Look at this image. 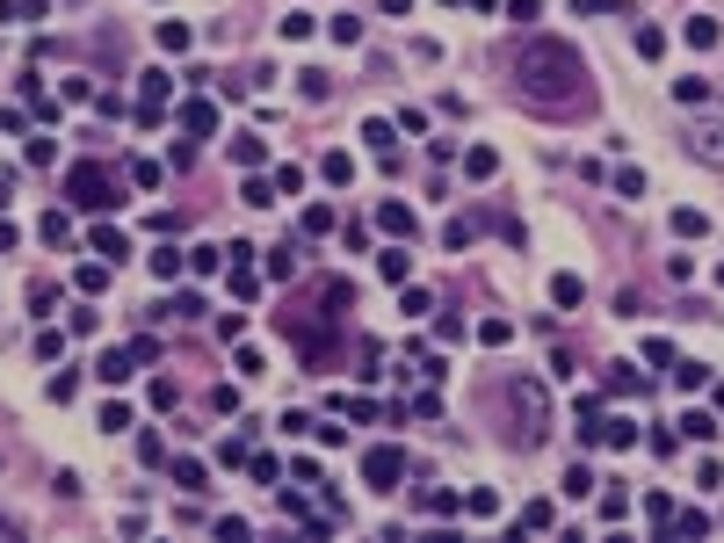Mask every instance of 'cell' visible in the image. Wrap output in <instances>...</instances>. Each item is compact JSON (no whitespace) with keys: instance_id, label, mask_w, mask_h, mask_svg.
Masks as SVG:
<instances>
[{"instance_id":"11","label":"cell","mask_w":724,"mask_h":543,"mask_svg":"<svg viewBox=\"0 0 724 543\" xmlns=\"http://www.w3.org/2000/svg\"><path fill=\"white\" fill-rule=\"evenodd\" d=\"M377 225H384L391 239H406V232H413V210H406V203H377Z\"/></svg>"},{"instance_id":"29","label":"cell","mask_w":724,"mask_h":543,"mask_svg":"<svg viewBox=\"0 0 724 543\" xmlns=\"http://www.w3.org/2000/svg\"><path fill=\"white\" fill-rule=\"evenodd\" d=\"M464 515H500V493H486V486L464 493Z\"/></svg>"},{"instance_id":"20","label":"cell","mask_w":724,"mask_h":543,"mask_svg":"<svg viewBox=\"0 0 724 543\" xmlns=\"http://www.w3.org/2000/svg\"><path fill=\"white\" fill-rule=\"evenodd\" d=\"M674 95L696 109V102H710V80H703V73H688V80H674Z\"/></svg>"},{"instance_id":"22","label":"cell","mask_w":724,"mask_h":543,"mask_svg":"<svg viewBox=\"0 0 724 543\" xmlns=\"http://www.w3.org/2000/svg\"><path fill=\"white\" fill-rule=\"evenodd\" d=\"M551 522H558L551 500H529V507H522V529H551Z\"/></svg>"},{"instance_id":"24","label":"cell","mask_w":724,"mask_h":543,"mask_svg":"<svg viewBox=\"0 0 724 543\" xmlns=\"http://www.w3.org/2000/svg\"><path fill=\"white\" fill-rule=\"evenodd\" d=\"M674 232H681V239H703L710 218H703V210H674Z\"/></svg>"},{"instance_id":"8","label":"cell","mask_w":724,"mask_h":543,"mask_svg":"<svg viewBox=\"0 0 724 543\" xmlns=\"http://www.w3.org/2000/svg\"><path fill=\"white\" fill-rule=\"evenodd\" d=\"M167 471H174V486H189V493H203V486H210L203 457H167Z\"/></svg>"},{"instance_id":"14","label":"cell","mask_w":724,"mask_h":543,"mask_svg":"<svg viewBox=\"0 0 724 543\" xmlns=\"http://www.w3.org/2000/svg\"><path fill=\"white\" fill-rule=\"evenodd\" d=\"M377 276H384V283H406V276H413V254H399V247L377 254Z\"/></svg>"},{"instance_id":"42","label":"cell","mask_w":724,"mask_h":543,"mask_svg":"<svg viewBox=\"0 0 724 543\" xmlns=\"http://www.w3.org/2000/svg\"><path fill=\"white\" fill-rule=\"evenodd\" d=\"M0 543H22V522H15V515H0Z\"/></svg>"},{"instance_id":"7","label":"cell","mask_w":724,"mask_h":543,"mask_svg":"<svg viewBox=\"0 0 724 543\" xmlns=\"http://www.w3.org/2000/svg\"><path fill=\"white\" fill-rule=\"evenodd\" d=\"M87 254H102V261H124V254H131V239L116 232V225H95V232H87Z\"/></svg>"},{"instance_id":"9","label":"cell","mask_w":724,"mask_h":543,"mask_svg":"<svg viewBox=\"0 0 724 543\" xmlns=\"http://www.w3.org/2000/svg\"><path fill=\"white\" fill-rule=\"evenodd\" d=\"M681 37L696 44V51H717V37H724V29H717V15H688V29H681Z\"/></svg>"},{"instance_id":"39","label":"cell","mask_w":724,"mask_h":543,"mask_svg":"<svg viewBox=\"0 0 724 543\" xmlns=\"http://www.w3.org/2000/svg\"><path fill=\"white\" fill-rule=\"evenodd\" d=\"M44 15H51V0H15V15H8V22H44Z\"/></svg>"},{"instance_id":"41","label":"cell","mask_w":724,"mask_h":543,"mask_svg":"<svg viewBox=\"0 0 724 543\" xmlns=\"http://www.w3.org/2000/svg\"><path fill=\"white\" fill-rule=\"evenodd\" d=\"M153 276H167V283L181 276V254H174V247H160V254H153Z\"/></svg>"},{"instance_id":"25","label":"cell","mask_w":724,"mask_h":543,"mask_svg":"<svg viewBox=\"0 0 724 543\" xmlns=\"http://www.w3.org/2000/svg\"><path fill=\"white\" fill-rule=\"evenodd\" d=\"M551 297H558V305H580L587 283H580V276H551Z\"/></svg>"},{"instance_id":"15","label":"cell","mask_w":724,"mask_h":543,"mask_svg":"<svg viewBox=\"0 0 724 543\" xmlns=\"http://www.w3.org/2000/svg\"><path fill=\"white\" fill-rule=\"evenodd\" d=\"M493 167H500L493 145H471V153H464V174H471V181H493Z\"/></svg>"},{"instance_id":"19","label":"cell","mask_w":724,"mask_h":543,"mask_svg":"<svg viewBox=\"0 0 724 543\" xmlns=\"http://www.w3.org/2000/svg\"><path fill=\"white\" fill-rule=\"evenodd\" d=\"M609 384L616 391H645V370H638V362H609Z\"/></svg>"},{"instance_id":"33","label":"cell","mask_w":724,"mask_h":543,"mask_svg":"<svg viewBox=\"0 0 724 543\" xmlns=\"http://www.w3.org/2000/svg\"><path fill=\"white\" fill-rule=\"evenodd\" d=\"M674 384H681V391H703V384H710V370H703V362H681Z\"/></svg>"},{"instance_id":"5","label":"cell","mask_w":724,"mask_h":543,"mask_svg":"<svg viewBox=\"0 0 724 543\" xmlns=\"http://www.w3.org/2000/svg\"><path fill=\"white\" fill-rule=\"evenodd\" d=\"M167 95H174V73L167 66H145V80H138V116H145V124L167 109Z\"/></svg>"},{"instance_id":"6","label":"cell","mask_w":724,"mask_h":543,"mask_svg":"<svg viewBox=\"0 0 724 543\" xmlns=\"http://www.w3.org/2000/svg\"><path fill=\"white\" fill-rule=\"evenodd\" d=\"M181 131H196V138H210V131H218V102H210V95H196V102H181Z\"/></svg>"},{"instance_id":"21","label":"cell","mask_w":724,"mask_h":543,"mask_svg":"<svg viewBox=\"0 0 724 543\" xmlns=\"http://www.w3.org/2000/svg\"><path fill=\"white\" fill-rule=\"evenodd\" d=\"M601 442H609V449H630V442H638V428H630V420H601Z\"/></svg>"},{"instance_id":"18","label":"cell","mask_w":724,"mask_h":543,"mask_svg":"<svg viewBox=\"0 0 724 543\" xmlns=\"http://www.w3.org/2000/svg\"><path fill=\"white\" fill-rule=\"evenodd\" d=\"M73 283H80V297H95V290H109V261H87V268H80V276H73Z\"/></svg>"},{"instance_id":"28","label":"cell","mask_w":724,"mask_h":543,"mask_svg":"<svg viewBox=\"0 0 724 543\" xmlns=\"http://www.w3.org/2000/svg\"><path fill=\"white\" fill-rule=\"evenodd\" d=\"M565 493H572V500H587V493H594V471H587V464H572V471H565Z\"/></svg>"},{"instance_id":"34","label":"cell","mask_w":724,"mask_h":543,"mask_svg":"<svg viewBox=\"0 0 724 543\" xmlns=\"http://www.w3.org/2000/svg\"><path fill=\"white\" fill-rule=\"evenodd\" d=\"M334 44H362V15H334Z\"/></svg>"},{"instance_id":"3","label":"cell","mask_w":724,"mask_h":543,"mask_svg":"<svg viewBox=\"0 0 724 543\" xmlns=\"http://www.w3.org/2000/svg\"><path fill=\"white\" fill-rule=\"evenodd\" d=\"M66 203H73V210H95V218L124 210V196H116V174H109V167H87V160L66 174Z\"/></svg>"},{"instance_id":"13","label":"cell","mask_w":724,"mask_h":543,"mask_svg":"<svg viewBox=\"0 0 724 543\" xmlns=\"http://www.w3.org/2000/svg\"><path fill=\"white\" fill-rule=\"evenodd\" d=\"M297 95H305V102H326V95H334V80H326L319 66H305V73H297Z\"/></svg>"},{"instance_id":"23","label":"cell","mask_w":724,"mask_h":543,"mask_svg":"<svg viewBox=\"0 0 724 543\" xmlns=\"http://www.w3.org/2000/svg\"><path fill=\"white\" fill-rule=\"evenodd\" d=\"M638 58H667V29L645 22V29H638Z\"/></svg>"},{"instance_id":"30","label":"cell","mask_w":724,"mask_h":543,"mask_svg":"<svg viewBox=\"0 0 724 543\" xmlns=\"http://www.w3.org/2000/svg\"><path fill=\"white\" fill-rule=\"evenodd\" d=\"M160 51H189V22H160Z\"/></svg>"},{"instance_id":"31","label":"cell","mask_w":724,"mask_h":543,"mask_svg":"<svg viewBox=\"0 0 724 543\" xmlns=\"http://www.w3.org/2000/svg\"><path fill=\"white\" fill-rule=\"evenodd\" d=\"M160 312H167V319H203V297H167Z\"/></svg>"},{"instance_id":"1","label":"cell","mask_w":724,"mask_h":543,"mask_svg":"<svg viewBox=\"0 0 724 543\" xmlns=\"http://www.w3.org/2000/svg\"><path fill=\"white\" fill-rule=\"evenodd\" d=\"M515 73H522V102H536V109H580L587 102V66L558 37H536Z\"/></svg>"},{"instance_id":"4","label":"cell","mask_w":724,"mask_h":543,"mask_svg":"<svg viewBox=\"0 0 724 543\" xmlns=\"http://www.w3.org/2000/svg\"><path fill=\"white\" fill-rule=\"evenodd\" d=\"M362 478H370L377 493H391V486H399V478H406V457H399V449H391V442L362 449Z\"/></svg>"},{"instance_id":"35","label":"cell","mask_w":724,"mask_h":543,"mask_svg":"<svg viewBox=\"0 0 724 543\" xmlns=\"http://www.w3.org/2000/svg\"><path fill=\"white\" fill-rule=\"evenodd\" d=\"M696 160H724V131H696Z\"/></svg>"},{"instance_id":"38","label":"cell","mask_w":724,"mask_h":543,"mask_svg":"<svg viewBox=\"0 0 724 543\" xmlns=\"http://www.w3.org/2000/svg\"><path fill=\"white\" fill-rule=\"evenodd\" d=\"M254 290H261V276H254L247 261H239V268H232V297H254Z\"/></svg>"},{"instance_id":"10","label":"cell","mask_w":724,"mask_h":543,"mask_svg":"<svg viewBox=\"0 0 724 543\" xmlns=\"http://www.w3.org/2000/svg\"><path fill=\"white\" fill-rule=\"evenodd\" d=\"M131 370H138V355H131V348H109V355H102V370H95V377H102V384H124Z\"/></svg>"},{"instance_id":"32","label":"cell","mask_w":724,"mask_h":543,"mask_svg":"<svg viewBox=\"0 0 724 543\" xmlns=\"http://www.w3.org/2000/svg\"><path fill=\"white\" fill-rule=\"evenodd\" d=\"M681 435H696V442H710V435H717V420H710V413H681Z\"/></svg>"},{"instance_id":"36","label":"cell","mask_w":724,"mask_h":543,"mask_svg":"<svg viewBox=\"0 0 724 543\" xmlns=\"http://www.w3.org/2000/svg\"><path fill=\"white\" fill-rule=\"evenodd\" d=\"M399 305H406L413 319H428V312H435V297H428V290H413V283H406V297H399Z\"/></svg>"},{"instance_id":"16","label":"cell","mask_w":724,"mask_h":543,"mask_svg":"<svg viewBox=\"0 0 724 543\" xmlns=\"http://www.w3.org/2000/svg\"><path fill=\"white\" fill-rule=\"evenodd\" d=\"M674 536H710V515H696V507H674Z\"/></svg>"},{"instance_id":"2","label":"cell","mask_w":724,"mask_h":543,"mask_svg":"<svg viewBox=\"0 0 724 543\" xmlns=\"http://www.w3.org/2000/svg\"><path fill=\"white\" fill-rule=\"evenodd\" d=\"M500 399H507V413H515V449H536L543 442V428H551V384L543 377H507L500 384Z\"/></svg>"},{"instance_id":"37","label":"cell","mask_w":724,"mask_h":543,"mask_svg":"<svg viewBox=\"0 0 724 543\" xmlns=\"http://www.w3.org/2000/svg\"><path fill=\"white\" fill-rule=\"evenodd\" d=\"M616 196H645V174L638 167H616Z\"/></svg>"},{"instance_id":"26","label":"cell","mask_w":724,"mask_h":543,"mask_svg":"<svg viewBox=\"0 0 724 543\" xmlns=\"http://www.w3.org/2000/svg\"><path fill=\"white\" fill-rule=\"evenodd\" d=\"M319 174H326V181H334V189H341V181L355 174V160H348V153H326V160H319Z\"/></svg>"},{"instance_id":"40","label":"cell","mask_w":724,"mask_h":543,"mask_svg":"<svg viewBox=\"0 0 724 543\" xmlns=\"http://www.w3.org/2000/svg\"><path fill=\"white\" fill-rule=\"evenodd\" d=\"M601 515H609V522H623V515H630V493H623V486H609V500H601Z\"/></svg>"},{"instance_id":"27","label":"cell","mask_w":724,"mask_h":543,"mask_svg":"<svg viewBox=\"0 0 724 543\" xmlns=\"http://www.w3.org/2000/svg\"><path fill=\"white\" fill-rule=\"evenodd\" d=\"M478 341H486V348H507V341H515V326H507V319H486V326H478Z\"/></svg>"},{"instance_id":"12","label":"cell","mask_w":724,"mask_h":543,"mask_svg":"<svg viewBox=\"0 0 724 543\" xmlns=\"http://www.w3.org/2000/svg\"><path fill=\"white\" fill-rule=\"evenodd\" d=\"M239 464H247V478H254V486H276V478H283V464H276V457H261V449H247Z\"/></svg>"},{"instance_id":"17","label":"cell","mask_w":724,"mask_h":543,"mask_svg":"<svg viewBox=\"0 0 724 543\" xmlns=\"http://www.w3.org/2000/svg\"><path fill=\"white\" fill-rule=\"evenodd\" d=\"M66 232H73L66 210H44V218H37V239H51V247H66Z\"/></svg>"}]
</instances>
